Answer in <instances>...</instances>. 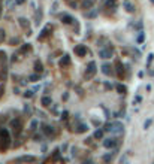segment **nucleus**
Listing matches in <instances>:
<instances>
[{
	"instance_id": "f257e3e1",
	"label": "nucleus",
	"mask_w": 154,
	"mask_h": 164,
	"mask_svg": "<svg viewBox=\"0 0 154 164\" xmlns=\"http://www.w3.org/2000/svg\"><path fill=\"white\" fill-rule=\"evenodd\" d=\"M105 131H111L112 134H123L124 133V125L120 121H112V122H106L105 124Z\"/></svg>"
},
{
	"instance_id": "f03ea898",
	"label": "nucleus",
	"mask_w": 154,
	"mask_h": 164,
	"mask_svg": "<svg viewBox=\"0 0 154 164\" xmlns=\"http://www.w3.org/2000/svg\"><path fill=\"white\" fill-rule=\"evenodd\" d=\"M11 145V134L8 128H0V151H6Z\"/></svg>"
},
{
	"instance_id": "7ed1b4c3",
	"label": "nucleus",
	"mask_w": 154,
	"mask_h": 164,
	"mask_svg": "<svg viewBox=\"0 0 154 164\" xmlns=\"http://www.w3.org/2000/svg\"><path fill=\"white\" fill-rule=\"evenodd\" d=\"M96 72H97L96 61H90V63H88V66H87V72H85V75H84V79L90 81V79L96 75Z\"/></svg>"
},
{
	"instance_id": "20e7f679",
	"label": "nucleus",
	"mask_w": 154,
	"mask_h": 164,
	"mask_svg": "<svg viewBox=\"0 0 154 164\" xmlns=\"http://www.w3.org/2000/svg\"><path fill=\"white\" fill-rule=\"evenodd\" d=\"M40 128H42V133L50 137V139H54L55 137V128L51 127V125H47V124H40Z\"/></svg>"
},
{
	"instance_id": "39448f33",
	"label": "nucleus",
	"mask_w": 154,
	"mask_h": 164,
	"mask_svg": "<svg viewBox=\"0 0 154 164\" xmlns=\"http://www.w3.org/2000/svg\"><path fill=\"white\" fill-rule=\"evenodd\" d=\"M11 128L14 130L15 136H18V134L21 133V128H23V122H21V119H19V118H15V119H12V121H11Z\"/></svg>"
},
{
	"instance_id": "423d86ee",
	"label": "nucleus",
	"mask_w": 154,
	"mask_h": 164,
	"mask_svg": "<svg viewBox=\"0 0 154 164\" xmlns=\"http://www.w3.org/2000/svg\"><path fill=\"white\" fill-rule=\"evenodd\" d=\"M103 146L106 149H112V148H117L118 146V140L115 137H109V139H105L103 140Z\"/></svg>"
},
{
	"instance_id": "0eeeda50",
	"label": "nucleus",
	"mask_w": 154,
	"mask_h": 164,
	"mask_svg": "<svg viewBox=\"0 0 154 164\" xmlns=\"http://www.w3.org/2000/svg\"><path fill=\"white\" fill-rule=\"evenodd\" d=\"M124 55H136V57H141V51L139 49H136L135 46H129V48H124L123 51H121Z\"/></svg>"
},
{
	"instance_id": "6e6552de",
	"label": "nucleus",
	"mask_w": 154,
	"mask_h": 164,
	"mask_svg": "<svg viewBox=\"0 0 154 164\" xmlns=\"http://www.w3.org/2000/svg\"><path fill=\"white\" fill-rule=\"evenodd\" d=\"M99 57L106 60V58H111L112 57V46H108V48H102L99 51Z\"/></svg>"
},
{
	"instance_id": "1a4fd4ad",
	"label": "nucleus",
	"mask_w": 154,
	"mask_h": 164,
	"mask_svg": "<svg viewBox=\"0 0 154 164\" xmlns=\"http://www.w3.org/2000/svg\"><path fill=\"white\" fill-rule=\"evenodd\" d=\"M60 151H61L60 148H55V149H54V152H52V157H51V161H54V163H57V161H61V163L68 161V160H64V158H61V157H60V154H61Z\"/></svg>"
},
{
	"instance_id": "9d476101",
	"label": "nucleus",
	"mask_w": 154,
	"mask_h": 164,
	"mask_svg": "<svg viewBox=\"0 0 154 164\" xmlns=\"http://www.w3.org/2000/svg\"><path fill=\"white\" fill-rule=\"evenodd\" d=\"M102 72H103V75L111 76V75H114V67L109 63H105V64H102Z\"/></svg>"
},
{
	"instance_id": "9b49d317",
	"label": "nucleus",
	"mask_w": 154,
	"mask_h": 164,
	"mask_svg": "<svg viewBox=\"0 0 154 164\" xmlns=\"http://www.w3.org/2000/svg\"><path fill=\"white\" fill-rule=\"evenodd\" d=\"M123 8L129 12V14H133L135 11H136V8H135V5L132 3V2H129V0H124L123 2Z\"/></svg>"
},
{
	"instance_id": "f8f14e48",
	"label": "nucleus",
	"mask_w": 154,
	"mask_h": 164,
	"mask_svg": "<svg viewBox=\"0 0 154 164\" xmlns=\"http://www.w3.org/2000/svg\"><path fill=\"white\" fill-rule=\"evenodd\" d=\"M73 51H75V54H76L78 57H84L87 54V46L85 45H76Z\"/></svg>"
},
{
	"instance_id": "ddd939ff",
	"label": "nucleus",
	"mask_w": 154,
	"mask_h": 164,
	"mask_svg": "<svg viewBox=\"0 0 154 164\" xmlns=\"http://www.w3.org/2000/svg\"><path fill=\"white\" fill-rule=\"evenodd\" d=\"M58 64H60V67H68V66L70 64V55H69V54H64V55L60 58Z\"/></svg>"
},
{
	"instance_id": "4468645a",
	"label": "nucleus",
	"mask_w": 154,
	"mask_h": 164,
	"mask_svg": "<svg viewBox=\"0 0 154 164\" xmlns=\"http://www.w3.org/2000/svg\"><path fill=\"white\" fill-rule=\"evenodd\" d=\"M51 30H52V27L50 25V24H48V25H45V27H43V30L40 32V34H39V37H37V39H39V40L45 39V37H47V36L50 34V32H51Z\"/></svg>"
},
{
	"instance_id": "2eb2a0df",
	"label": "nucleus",
	"mask_w": 154,
	"mask_h": 164,
	"mask_svg": "<svg viewBox=\"0 0 154 164\" xmlns=\"http://www.w3.org/2000/svg\"><path fill=\"white\" fill-rule=\"evenodd\" d=\"M115 67H117V76L121 79V78L124 76V69H123L121 61H118V60H117V61H115Z\"/></svg>"
},
{
	"instance_id": "dca6fc26",
	"label": "nucleus",
	"mask_w": 154,
	"mask_h": 164,
	"mask_svg": "<svg viewBox=\"0 0 154 164\" xmlns=\"http://www.w3.org/2000/svg\"><path fill=\"white\" fill-rule=\"evenodd\" d=\"M117 151H118V149H117V148H115V149H114V152H112V154H105V155H103V157H102V160H103V161H105V163H111V161H112V160H114V155H115V154H117Z\"/></svg>"
},
{
	"instance_id": "f3484780",
	"label": "nucleus",
	"mask_w": 154,
	"mask_h": 164,
	"mask_svg": "<svg viewBox=\"0 0 154 164\" xmlns=\"http://www.w3.org/2000/svg\"><path fill=\"white\" fill-rule=\"evenodd\" d=\"M73 21H75L73 16L69 15V14H63V15H61V22H63V24H72Z\"/></svg>"
},
{
	"instance_id": "a211bd4d",
	"label": "nucleus",
	"mask_w": 154,
	"mask_h": 164,
	"mask_svg": "<svg viewBox=\"0 0 154 164\" xmlns=\"http://www.w3.org/2000/svg\"><path fill=\"white\" fill-rule=\"evenodd\" d=\"M40 104H42V106H45V107L51 106V104H52V98L50 97V96H43V97H42V100H40Z\"/></svg>"
},
{
	"instance_id": "6ab92c4d",
	"label": "nucleus",
	"mask_w": 154,
	"mask_h": 164,
	"mask_svg": "<svg viewBox=\"0 0 154 164\" xmlns=\"http://www.w3.org/2000/svg\"><path fill=\"white\" fill-rule=\"evenodd\" d=\"M17 161H29V163H33V161H36V158H34L33 155H23V157H18Z\"/></svg>"
},
{
	"instance_id": "aec40b11",
	"label": "nucleus",
	"mask_w": 154,
	"mask_h": 164,
	"mask_svg": "<svg viewBox=\"0 0 154 164\" xmlns=\"http://www.w3.org/2000/svg\"><path fill=\"white\" fill-rule=\"evenodd\" d=\"M93 5H94V0H84V2L81 3V8L88 11V9H91V8H93Z\"/></svg>"
},
{
	"instance_id": "412c9836",
	"label": "nucleus",
	"mask_w": 154,
	"mask_h": 164,
	"mask_svg": "<svg viewBox=\"0 0 154 164\" xmlns=\"http://www.w3.org/2000/svg\"><path fill=\"white\" fill-rule=\"evenodd\" d=\"M18 24L23 29H29V19L27 18H18Z\"/></svg>"
},
{
	"instance_id": "4be33fe9",
	"label": "nucleus",
	"mask_w": 154,
	"mask_h": 164,
	"mask_svg": "<svg viewBox=\"0 0 154 164\" xmlns=\"http://www.w3.org/2000/svg\"><path fill=\"white\" fill-rule=\"evenodd\" d=\"M75 131H76V133H85V131H88V125H87V124H78Z\"/></svg>"
},
{
	"instance_id": "5701e85b",
	"label": "nucleus",
	"mask_w": 154,
	"mask_h": 164,
	"mask_svg": "<svg viewBox=\"0 0 154 164\" xmlns=\"http://www.w3.org/2000/svg\"><path fill=\"white\" fill-rule=\"evenodd\" d=\"M115 90L118 91V94H126V93H127V88H126L123 84H117V85H115Z\"/></svg>"
},
{
	"instance_id": "b1692460",
	"label": "nucleus",
	"mask_w": 154,
	"mask_h": 164,
	"mask_svg": "<svg viewBox=\"0 0 154 164\" xmlns=\"http://www.w3.org/2000/svg\"><path fill=\"white\" fill-rule=\"evenodd\" d=\"M105 6L109 8V9H111V8L115 9V8H117V0H106V2H105Z\"/></svg>"
},
{
	"instance_id": "393cba45",
	"label": "nucleus",
	"mask_w": 154,
	"mask_h": 164,
	"mask_svg": "<svg viewBox=\"0 0 154 164\" xmlns=\"http://www.w3.org/2000/svg\"><path fill=\"white\" fill-rule=\"evenodd\" d=\"M85 16L87 18H96V16H97V9H93V8H91L88 12H85Z\"/></svg>"
},
{
	"instance_id": "a878e982",
	"label": "nucleus",
	"mask_w": 154,
	"mask_h": 164,
	"mask_svg": "<svg viewBox=\"0 0 154 164\" xmlns=\"http://www.w3.org/2000/svg\"><path fill=\"white\" fill-rule=\"evenodd\" d=\"M144 40H145V33L141 30L139 34H138V37H136V42H138V43H144Z\"/></svg>"
},
{
	"instance_id": "bb28decb",
	"label": "nucleus",
	"mask_w": 154,
	"mask_h": 164,
	"mask_svg": "<svg viewBox=\"0 0 154 164\" xmlns=\"http://www.w3.org/2000/svg\"><path fill=\"white\" fill-rule=\"evenodd\" d=\"M34 70H36L37 73H40V72L43 70V66H42L40 61H34Z\"/></svg>"
},
{
	"instance_id": "cd10ccee",
	"label": "nucleus",
	"mask_w": 154,
	"mask_h": 164,
	"mask_svg": "<svg viewBox=\"0 0 154 164\" xmlns=\"http://www.w3.org/2000/svg\"><path fill=\"white\" fill-rule=\"evenodd\" d=\"M39 79H40V76H39V73H37V72L29 76V81H30V82H36V81H39Z\"/></svg>"
},
{
	"instance_id": "c85d7f7f",
	"label": "nucleus",
	"mask_w": 154,
	"mask_h": 164,
	"mask_svg": "<svg viewBox=\"0 0 154 164\" xmlns=\"http://www.w3.org/2000/svg\"><path fill=\"white\" fill-rule=\"evenodd\" d=\"M103 131H105V130H96V131H94V134H93V137L97 139V140L102 139V137H103Z\"/></svg>"
},
{
	"instance_id": "c756f323",
	"label": "nucleus",
	"mask_w": 154,
	"mask_h": 164,
	"mask_svg": "<svg viewBox=\"0 0 154 164\" xmlns=\"http://www.w3.org/2000/svg\"><path fill=\"white\" fill-rule=\"evenodd\" d=\"M42 139H43V133H36V134L33 136L34 142H42Z\"/></svg>"
},
{
	"instance_id": "7c9ffc66",
	"label": "nucleus",
	"mask_w": 154,
	"mask_h": 164,
	"mask_svg": "<svg viewBox=\"0 0 154 164\" xmlns=\"http://www.w3.org/2000/svg\"><path fill=\"white\" fill-rule=\"evenodd\" d=\"M33 94H34V91H33V90H26L23 96H24L26 98H30V97H33Z\"/></svg>"
},
{
	"instance_id": "2f4dec72",
	"label": "nucleus",
	"mask_w": 154,
	"mask_h": 164,
	"mask_svg": "<svg viewBox=\"0 0 154 164\" xmlns=\"http://www.w3.org/2000/svg\"><path fill=\"white\" fill-rule=\"evenodd\" d=\"M151 125H153V119H151V118H148V119L144 122V128H145V130H148Z\"/></svg>"
},
{
	"instance_id": "473e14b6",
	"label": "nucleus",
	"mask_w": 154,
	"mask_h": 164,
	"mask_svg": "<svg viewBox=\"0 0 154 164\" xmlns=\"http://www.w3.org/2000/svg\"><path fill=\"white\" fill-rule=\"evenodd\" d=\"M153 60H154V54H153V52H150V54H148V58H147V67H150V66H151Z\"/></svg>"
},
{
	"instance_id": "72a5a7b5",
	"label": "nucleus",
	"mask_w": 154,
	"mask_h": 164,
	"mask_svg": "<svg viewBox=\"0 0 154 164\" xmlns=\"http://www.w3.org/2000/svg\"><path fill=\"white\" fill-rule=\"evenodd\" d=\"M142 25H144V24H142V21H138L136 24H132V27H135V29H136V30H139V32L142 30Z\"/></svg>"
},
{
	"instance_id": "f704fd0d",
	"label": "nucleus",
	"mask_w": 154,
	"mask_h": 164,
	"mask_svg": "<svg viewBox=\"0 0 154 164\" xmlns=\"http://www.w3.org/2000/svg\"><path fill=\"white\" fill-rule=\"evenodd\" d=\"M40 19H42V12L36 14V25H39V24H40Z\"/></svg>"
},
{
	"instance_id": "c9c22d12",
	"label": "nucleus",
	"mask_w": 154,
	"mask_h": 164,
	"mask_svg": "<svg viewBox=\"0 0 154 164\" xmlns=\"http://www.w3.org/2000/svg\"><path fill=\"white\" fill-rule=\"evenodd\" d=\"M69 6H70V8H73V9H76V8H78V3H76V2H73V0H69Z\"/></svg>"
},
{
	"instance_id": "e433bc0d",
	"label": "nucleus",
	"mask_w": 154,
	"mask_h": 164,
	"mask_svg": "<svg viewBox=\"0 0 154 164\" xmlns=\"http://www.w3.org/2000/svg\"><path fill=\"white\" fill-rule=\"evenodd\" d=\"M142 101V97L141 96H136V97L133 98V104H138V103H141Z\"/></svg>"
},
{
	"instance_id": "4c0bfd02",
	"label": "nucleus",
	"mask_w": 154,
	"mask_h": 164,
	"mask_svg": "<svg viewBox=\"0 0 154 164\" xmlns=\"http://www.w3.org/2000/svg\"><path fill=\"white\" fill-rule=\"evenodd\" d=\"M37 124H39V122H37L36 119H34V121H32V125H30V128L34 131V130H36V127H37Z\"/></svg>"
},
{
	"instance_id": "58836bf2",
	"label": "nucleus",
	"mask_w": 154,
	"mask_h": 164,
	"mask_svg": "<svg viewBox=\"0 0 154 164\" xmlns=\"http://www.w3.org/2000/svg\"><path fill=\"white\" fill-rule=\"evenodd\" d=\"M24 112L27 114V116L30 115V112H32V109H30V106H29V104H26V106H24Z\"/></svg>"
},
{
	"instance_id": "ea45409f",
	"label": "nucleus",
	"mask_w": 154,
	"mask_h": 164,
	"mask_svg": "<svg viewBox=\"0 0 154 164\" xmlns=\"http://www.w3.org/2000/svg\"><path fill=\"white\" fill-rule=\"evenodd\" d=\"M129 161V158H127V155H123V157H120V163H127Z\"/></svg>"
},
{
	"instance_id": "a19ab883",
	"label": "nucleus",
	"mask_w": 154,
	"mask_h": 164,
	"mask_svg": "<svg viewBox=\"0 0 154 164\" xmlns=\"http://www.w3.org/2000/svg\"><path fill=\"white\" fill-rule=\"evenodd\" d=\"M68 116H69L68 111H63V112H61V119H68Z\"/></svg>"
},
{
	"instance_id": "79ce46f5",
	"label": "nucleus",
	"mask_w": 154,
	"mask_h": 164,
	"mask_svg": "<svg viewBox=\"0 0 154 164\" xmlns=\"http://www.w3.org/2000/svg\"><path fill=\"white\" fill-rule=\"evenodd\" d=\"M9 43H11V45H15V43H19V39H18V37H15V39H11V40H9Z\"/></svg>"
},
{
	"instance_id": "37998d69",
	"label": "nucleus",
	"mask_w": 154,
	"mask_h": 164,
	"mask_svg": "<svg viewBox=\"0 0 154 164\" xmlns=\"http://www.w3.org/2000/svg\"><path fill=\"white\" fill-rule=\"evenodd\" d=\"M5 36H6V34H5V30H0V42L5 40Z\"/></svg>"
},
{
	"instance_id": "c03bdc74",
	"label": "nucleus",
	"mask_w": 154,
	"mask_h": 164,
	"mask_svg": "<svg viewBox=\"0 0 154 164\" xmlns=\"http://www.w3.org/2000/svg\"><path fill=\"white\" fill-rule=\"evenodd\" d=\"M60 149H61L63 152H66V151H68V143H63V145L60 146Z\"/></svg>"
},
{
	"instance_id": "a18cd8bd",
	"label": "nucleus",
	"mask_w": 154,
	"mask_h": 164,
	"mask_svg": "<svg viewBox=\"0 0 154 164\" xmlns=\"http://www.w3.org/2000/svg\"><path fill=\"white\" fill-rule=\"evenodd\" d=\"M112 87H114L112 84H109V82H105V88H106V90H111Z\"/></svg>"
},
{
	"instance_id": "49530a36",
	"label": "nucleus",
	"mask_w": 154,
	"mask_h": 164,
	"mask_svg": "<svg viewBox=\"0 0 154 164\" xmlns=\"http://www.w3.org/2000/svg\"><path fill=\"white\" fill-rule=\"evenodd\" d=\"M76 151H78L76 148H75V146H72V149H70V154H72V155L75 157V155H76Z\"/></svg>"
},
{
	"instance_id": "de8ad7c7",
	"label": "nucleus",
	"mask_w": 154,
	"mask_h": 164,
	"mask_svg": "<svg viewBox=\"0 0 154 164\" xmlns=\"http://www.w3.org/2000/svg\"><path fill=\"white\" fill-rule=\"evenodd\" d=\"M27 0H15V5H23V3H26Z\"/></svg>"
},
{
	"instance_id": "09e8293b",
	"label": "nucleus",
	"mask_w": 154,
	"mask_h": 164,
	"mask_svg": "<svg viewBox=\"0 0 154 164\" xmlns=\"http://www.w3.org/2000/svg\"><path fill=\"white\" fill-rule=\"evenodd\" d=\"M47 149H48V148H47V145H45V143H43V145H42V152H43V154H45V152H47Z\"/></svg>"
},
{
	"instance_id": "8fccbe9b",
	"label": "nucleus",
	"mask_w": 154,
	"mask_h": 164,
	"mask_svg": "<svg viewBox=\"0 0 154 164\" xmlns=\"http://www.w3.org/2000/svg\"><path fill=\"white\" fill-rule=\"evenodd\" d=\"M52 112H54V114H57V104H54V106H52Z\"/></svg>"
},
{
	"instance_id": "3c124183",
	"label": "nucleus",
	"mask_w": 154,
	"mask_h": 164,
	"mask_svg": "<svg viewBox=\"0 0 154 164\" xmlns=\"http://www.w3.org/2000/svg\"><path fill=\"white\" fill-rule=\"evenodd\" d=\"M69 98V94L68 93H64V94H63V100H68Z\"/></svg>"
},
{
	"instance_id": "603ef678",
	"label": "nucleus",
	"mask_w": 154,
	"mask_h": 164,
	"mask_svg": "<svg viewBox=\"0 0 154 164\" xmlns=\"http://www.w3.org/2000/svg\"><path fill=\"white\" fill-rule=\"evenodd\" d=\"M148 75L150 76H154V70H148Z\"/></svg>"
},
{
	"instance_id": "864d4df0",
	"label": "nucleus",
	"mask_w": 154,
	"mask_h": 164,
	"mask_svg": "<svg viewBox=\"0 0 154 164\" xmlns=\"http://www.w3.org/2000/svg\"><path fill=\"white\" fill-rule=\"evenodd\" d=\"M150 2H151V3H153V5H154V0H150Z\"/></svg>"
},
{
	"instance_id": "5fc2aeb1",
	"label": "nucleus",
	"mask_w": 154,
	"mask_h": 164,
	"mask_svg": "<svg viewBox=\"0 0 154 164\" xmlns=\"http://www.w3.org/2000/svg\"><path fill=\"white\" fill-rule=\"evenodd\" d=\"M0 15H2V8H0Z\"/></svg>"
}]
</instances>
